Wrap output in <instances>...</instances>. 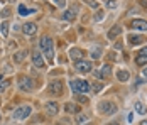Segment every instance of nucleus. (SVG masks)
Segmentation results:
<instances>
[{
  "instance_id": "1",
  "label": "nucleus",
  "mask_w": 147,
  "mask_h": 125,
  "mask_svg": "<svg viewBox=\"0 0 147 125\" xmlns=\"http://www.w3.org/2000/svg\"><path fill=\"white\" fill-rule=\"evenodd\" d=\"M41 49H42L44 56L47 57V61L53 63L54 61V46H53V39L49 36H42V39H41Z\"/></svg>"
},
{
  "instance_id": "2",
  "label": "nucleus",
  "mask_w": 147,
  "mask_h": 125,
  "mask_svg": "<svg viewBox=\"0 0 147 125\" xmlns=\"http://www.w3.org/2000/svg\"><path fill=\"white\" fill-rule=\"evenodd\" d=\"M90 88H91L90 83L85 80H73L71 81V90L74 93H86V91H90Z\"/></svg>"
},
{
  "instance_id": "3",
  "label": "nucleus",
  "mask_w": 147,
  "mask_h": 125,
  "mask_svg": "<svg viewBox=\"0 0 147 125\" xmlns=\"http://www.w3.org/2000/svg\"><path fill=\"white\" fill-rule=\"evenodd\" d=\"M30 111H32V108H30L29 105H22V107L15 108L14 113H12V117H14L15 120H26L30 115Z\"/></svg>"
},
{
  "instance_id": "4",
  "label": "nucleus",
  "mask_w": 147,
  "mask_h": 125,
  "mask_svg": "<svg viewBox=\"0 0 147 125\" xmlns=\"http://www.w3.org/2000/svg\"><path fill=\"white\" fill-rule=\"evenodd\" d=\"M98 110L102 111V113L113 115V113L117 111V105H115V103H112V101H102V103L98 105Z\"/></svg>"
},
{
  "instance_id": "5",
  "label": "nucleus",
  "mask_w": 147,
  "mask_h": 125,
  "mask_svg": "<svg viewBox=\"0 0 147 125\" xmlns=\"http://www.w3.org/2000/svg\"><path fill=\"white\" fill-rule=\"evenodd\" d=\"M32 63H34V66L39 68V70H44L46 68V63H44V59H42V54H41L37 49L32 51Z\"/></svg>"
},
{
  "instance_id": "6",
  "label": "nucleus",
  "mask_w": 147,
  "mask_h": 125,
  "mask_svg": "<svg viewBox=\"0 0 147 125\" xmlns=\"http://www.w3.org/2000/svg\"><path fill=\"white\" fill-rule=\"evenodd\" d=\"M49 91H51L53 95H61V91H63V83H61L59 80H53V81L49 83Z\"/></svg>"
},
{
  "instance_id": "7",
  "label": "nucleus",
  "mask_w": 147,
  "mask_h": 125,
  "mask_svg": "<svg viewBox=\"0 0 147 125\" xmlns=\"http://www.w3.org/2000/svg\"><path fill=\"white\" fill-rule=\"evenodd\" d=\"M74 68L80 73H90L91 71V63H88V61H76Z\"/></svg>"
},
{
  "instance_id": "8",
  "label": "nucleus",
  "mask_w": 147,
  "mask_h": 125,
  "mask_svg": "<svg viewBox=\"0 0 147 125\" xmlns=\"http://www.w3.org/2000/svg\"><path fill=\"white\" fill-rule=\"evenodd\" d=\"M22 32H24L26 36H34V34L37 32V26H36L34 22H26V24L22 26Z\"/></svg>"
},
{
  "instance_id": "9",
  "label": "nucleus",
  "mask_w": 147,
  "mask_h": 125,
  "mask_svg": "<svg viewBox=\"0 0 147 125\" xmlns=\"http://www.w3.org/2000/svg\"><path fill=\"white\" fill-rule=\"evenodd\" d=\"M20 90L32 91L34 90V80L32 78H20Z\"/></svg>"
},
{
  "instance_id": "10",
  "label": "nucleus",
  "mask_w": 147,
  "mask_h": 125,
  "mask_svg": "<svg viewBox=\"0 0 147 125\" xmlns=\"http://www.w3.org/2000/svg\"><path fill=\"white\" fill-rule=\"evenodd\" d=\"M132 29H135V30H140V32H146L147 30V20H140V19H135V20H132Z\"/></svg>"
},
{
  "instance_id": "11",
  "label": "nucleus",
  "mask_w": 147,
  "mask_h": 125,
  "mask_svg": "<svg viewBox=\"0 0 147 125\" xmlns=\"http://www.w3.org/2000/svg\"><path fill=\"white\" fill-rule=\"evenodd\" d=\"M135 63H137L139 66H146L147 64V47L140 49V53H139L137 57H135Z\"/></svg>"
},
{
  "instance_id": "12",
  "label": "nucleus",
  "mask_w": 147,
  "mask_h": 125,
  "mask_svg": "<svg viewBox=\"0 0 147 125\" xmlns=\"http://www.w3.org/2000/svg\"><path fill=\"white\" fill-rule=\"evenodd\" d=\"M112 74V68H110V64H105L102 66V70L100 71H95V76L96 78H108Z\"/></svg>"
},
{
  "instance_id": "13",
  "label": "nucleus",
  "mask_w": 147,
  "mask_h": 125,
  "mask_svg": "<svg viewBox=\"0 0 147 125\" xmlns=\"http://www.w3.org/2000/svg\"><path fill=\"white\" fill-rule=\"evenodd\" d=\"M58 110H59V107H58L56 101H47V103H46V111H47L49 117H54V115L58 113Z\"/></svg>"
},
{
  "instance_id": "14",
  "label": "nucleus",
  "mask_w": 147,
  "mask_h": 125,
  "mask_svg": "<svg viewBox=\"0 0 147 125\" xmlns=\"http://www.w3.org/2000/svg\"><path fill=\"white\" fill-rule=\"evenodd\" d=\"M129 41H130V44L132 46H139V44H144L146 42V37L144 36H129Z\"/></svg>"
},
{
  "instance_id": "15",
  "label": "nucleus",
  "mask_w": 147,
  "mask_h": 125,
  "mask_svg": "<svg viewBox=\"0 0 147 125\" xmlns=\"http://www.w3.org/2000/svg\"><path fill=\"white\" fill-rule=\"evenodd\" d=\"M90 120V115H86V113H76V117H74V122H76V125H81L85 124V122H88Z\"/></svg>"
},
{
  "instance_id": "16",
  "label": "nucleus",
  "mask_w": 147,
  "mask_h": 125,
  "mask_svg": "<svg viewBox=\"0 0 147 125\" xmlns=\"http://www.w3.org/2000/svg\"><path fill=\"white\" fill-rule=\"evenodd\" d=\"M76 10H78L76 7H71V9H68V10L63 14V19H64V20H73L74 17H76Z\"/></svg>"
},
{
  "instance_id": "17",
  "label": "nucleus",
  "mask_w": 147,
  "mask_h": 125,
  "mask_svg": "<svg viewBox=\"0 0 147 125\" xmlns=\"http://www.w3.org/2000/svg\"><path fill=\"white\" fill-rule=\"evenodd\" d=\"M69 57H71V59H76V61H81V57H83V51H80V49L73 47V49H69Z\"/></svg>"
},
{
  "instance_id": "18",
  "label": "nucleus",
  "mask_w": 147,
  "mask_h": 125,
  "mask_svg": "<svg viewBox=\"0 0 147 125\" xmlns=\"http://www.w3.org/2000/svg\"><path fill=\"white\" fill-rule=\"evenodd\" d=\"M120 32H122V26H118V24L113 26V27L110 29V32H108V39H115Z\"/></svg>"
},
{
  "instance_id": "19",
  "label": "nucleus",
  "mask_w": 147,
  "mask_h": 125,
  "mask_svg": "<svg viewBox=\"0 0 147 125\" xmlns=\"http://www.w3.org/2000/svg\"><path fill=\"white\" fill-rule=\"evenodd\" d=\"M129 78H130V73H129L127 70H120L117 73V80L118 81H127Z\"/></svg>"
},
{
  "instance_id": "20",
  "label": "nucleus",
  "mask_w": 147,
  "mask_h": 125,
  "mask_svg": "<svg viewBox=\"0 0 147 125\" xmlns=\"http://www.w3.org/2000/svg\"><path fill=\"white\" fill-rule=\"evenodd\" d=\"M64 111H68V113H80L81 110H80L74 103H66V105H64Z\"/></svg>"
},
{
  "instance_id": "21",
  "label": "nucleus",
  "mask_w": 147,
  "mask_h": 125,
  "mask_svg": "<svg viewBox=\"0 0 147 125\" xmlns=\"http://www.w3.org/2000/svg\"><path fill=\"white\" fill-rule=\"evenodd\" d=\"M134 110L137 111V113H140V115H144V113H146V107H144V103H142V101H135V103H134Z\"/></svg>"
},
{
  "instance_id": "22",
  "label": "nucleus",
  "mask_w": 147,
  "mask_h": 125,
  "mask_svg": "<svg viewBox=\"0 0 147 125\" xmlns=\"http://www.w3.org/2000/svg\"><path fill=\"white\" fill-rule=\"evenodd\" d=\"M0 32H2V36H3V37H7V36H9V22H7V20H3V22L0 24Z\"/></svg>"
},
{
  "instance_id": "23",
  "label": "nucleus",
  "mask_w": 147,
  "mask_h": 125,
  "mask_svg": "<svg viewBox=\"0 0 147 125\" xmlns=\"http://www.w3.org/2000/svg\"><path fill=\"white\" fill-rule=\"evenodd\" d=\"M26 56H27V51H20V53H17V54L14 56V61L15 63H22Z\"/></svg>"
},
{
  "instance_id": "24",
  "label": "nucleus",
  "mask_w": 147,
  "mask_h": 125,
  "mask_svg": "<svg viewBox=\"0 0 147 125\" xmlns=\"http://www.w3.org/2000/svg\"><path fill=\"white\" fill-rule=\"evenodd\" d=\"M91 56H93V59H98L102 56V47L100 46H95V49H91Z\"/></svg>"
},
{
  "instance_id": "25",
  "label": "nucleus",
  "mask_w": 147,
  "mask_h": 125,
  "mask_svg": "<svg viewBox=\"0 0 147 125\" xmlns=\"http://www.w3.org/2000/svg\"><path fill=\"white\" fill-rule=\"evenodd\" d=\"M19 12H20V15H29V14H32L34 10H29V9H26L24 5H20V7H19Z\"/></svg>"
},
{
  "instance_id": "26",
  "label": "nucleus",
  "mask_w": 147,
  "mask_h": 125,
  "mask_svg": "<svg viewBox=\"0 0 147 125\" xmlns=\"http://www.w3.org/2000/svg\"><path fill=\"white\" fill-rule=\"evenodd\" d=\"M83 2H86L91 9H98V2L96 0H83Z\"/></svg>"
},
{
  "instance_id": "27",
  "label": "nucleus",
  "mask_w": 147,
  "mask_h": 125,
  "mask_svg": "<svg viewBox=\"0 0 147 125\" xmlns=\"http://www.w3.org/2000/svg\"><path fill=\"white\" fill-rule=\"evenodd\" d=\"M107 5H108L110 9H115V7H117V2H115V0H108V2H107Z\"/></svg>"
},
{
  "instance_id": "28",
  "label": "nucleus",
  "mask_w": 147,
  "mask_h": 125,
  "mask_svg": "<svg viewBox=\"0 0 147 125\" xmlns=\"http://www.w3.org/2000/svg\"><path fill=\"white\" fill-rule=\"evenodd\" d=\"M54 3H56L58 7H64V5H66V0H54Z\"/></svg>"
},
{
  "instance_id": "29",
  "label": "nucleus",
  "mask_w": 147,
  "mask_h": 125,
  "mask_svg": "<svg viewBox=\"0 0 147 125\" xmlns=\"http://www.w3.org/2000/svg\"><path fill=\"white\" fill-rule=\"evenodd\" d=\"M7 86H9V81H0V91H3Z\"/></svg>"
},
{
  "instance_id": "30",
  "label": "nucleus",
  "mask_w": 147,
  "mask_h": 125,
  "mask_svg": "<svg viewBox=\"0 0 147 125\" xmlns=\"http://www.w3.org/2000/svg\"><path fill=\"white\" fill-rule=\"evenodd\" d=\"M102 88H103V84H102V83H95V86H93V90H95V91H100Z\"/></svg>"
},
{
  "instance_id": "31",
  "label": "nucleus",
  "mask_w": 147,
  "mask_h": 125,
  "mask_svg": "<svg viewBox=\"0 0 147 125\" xmlns=\"http://www.w3.org/2000/svg\"><path fill=\"white\" fill-rule=\"evenodd\" d=\"M78 100H80V101H81V103H86V101H88V98L85 97V95H81V97L78 98Z\"/></svg>"
},
{
  "instance_id": "32",
  "label": "nucleus",
  "mask_w": 147,
  "mask_h": 125,
  "mask_svg": "<svg viewBox=\"0 0 147 125\" xmlns=\"http://www.w3.org/2000/svg\"><path fill=\"white\" fill-rule=\"evenodd\" d=\"M102 19H103V12H98L96 17H95V20H102Z\"/></svg>"
},
{
  "instance_id": "33",
  "label": "nucleus",
  "mask_w": 147,
  "mask_h": 125,
  "mask_svg": "<svg viewBox=\"0 0 147 125\" xmlns=\"http://www.w3.org/2000/svg\"><path fill=\"white\" fill-rule=\"evenodd\" d=\"M139 3H140V5H142V7H144V9H147V0H140V2H139Z\"/></svg>"
},
{
  "instance_id": "34",
  "label": "nucleus",
  "mask_w": 147,
  "mask_h": 125,
  "mask_svg": "<svg viewBox=\"0 0 147 125\" xmlns=\"http://www.w3.org/2000/svg\"><path fill=\"white\" fill-rule=\"evenodd\" d=\"M115 49H122V42H117L115 44Z\"/></svg>"
},
{
  "instance_id": "35",
  "label": "nucleus",
  "mask_w": 147,
  "mask_h": 125,
  "mask_svg": "<svg viewBox=\"0 0 147 125\" xmlns=\"http://www.w3.org/2000/svg\"><path fill=\"white\" fill-rule=\"evenodd\" d=\"M142 74H144V78H147V68H144V71H142Z\"/></svg>"
},
{
  "instance_id": "36",
  "label": "nucleus",
  "mask_w": 147,
  "mask_h": 125,
  "mask_svg": "<svg viewBox=\"0 0 147 125\" xmlns=\"http://www.w3.org/2000/svg\"><path fill=\"white\" fill-rule=\"evenodd\" d=\"M140 125H147V120H144V122H140Z\"/></svg>"
},
{
  "instance_id": "37",
  "label": "nucleus",
  "mask_w": 147,
  "mask_h": 125,
  "mask_svg": "<svg viewBox=\"0 0 147 125\" xmlns=\"http://www.w3.org/2000/svg\"><path fill=\"white\" fill-rule=\"evenodd\" d=\"M108 125H118L117 122H112V124H108Z\"/></svg>"
},
{
  "instance_id": "38",
  "label": "nucleus",
  "mask_w": 147,
  "mask_h": 125,
  "mask_svg": "<svg viewBox=\"0 0 147 125\" xmlns=\"http://www.w3.org/2000/svg\"><path fill=\"white\" fill-rule=\"evenodd\" d=\"M0 120H2V115H0Z\"/></svg>"
},
{
  "instance_id": "39",
  "label": "nucleus",
  "mask_w": 147,
  "mask_h": 125,
  "mask_svg": "<svg viewBox=\"0 0 147 125\" xmlns=\"http://www.w3.org/2000/svg\"><path fill=\"white\" fill-rule=\"evenodd\" d=\"M58 125H63V124H58Z\"/></svg>"
}]
</instances>
